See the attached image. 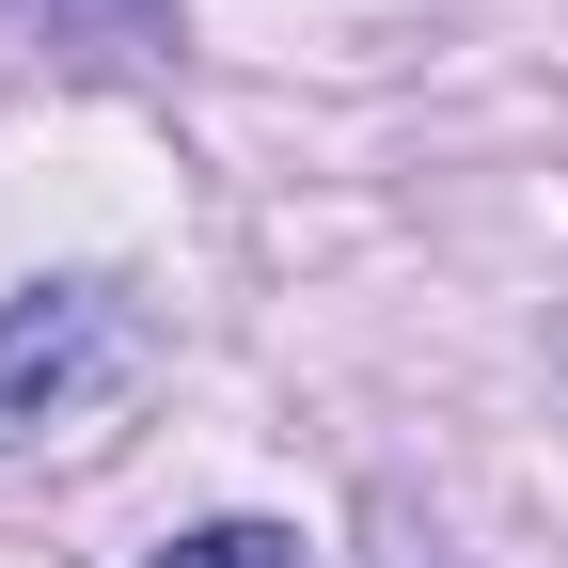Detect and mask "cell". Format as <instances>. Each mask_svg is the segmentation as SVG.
<instances>
[{"mask_svg":"<svg viewBox=\"0 0 568 568\" xmlns=\"http://www.w3.org/2000/svg\"><path fill=\"white\" fill-rule=\"evenodd\" d=\"M159 568H301V537H284V521H205V537H174Z\"/></svg>","mask_w":568,"mask_h":568,"instance_id":"2","label":"cell"},{"mask_svg":"<svg viewBox=\"0 0 568 568\" xmlns=\"http://www.w3.org/2000/svg\"><path fill=\"white\" fill-rule=\"evenodd\" d=\"M17 17H48V32H174V0H17Z\"/></svg>","mask_w":568,"mask_h":568,"instance_id":"3","label":"cell"},{"mask_svg":"<svg viewBox=\"0 0 568 568\" xmlns=\"http://www.w3.org/2000/svg\"><path fill=\"white\" fill-rule=\"evenodd\" d=\"M142 284L111 268H63V284H17L0 301V443H48V426H80L142 379Z\"/></svg>","mask_w":568,"mask_h":568,"instance_id":"1","label":"cell"}]
</instances>
